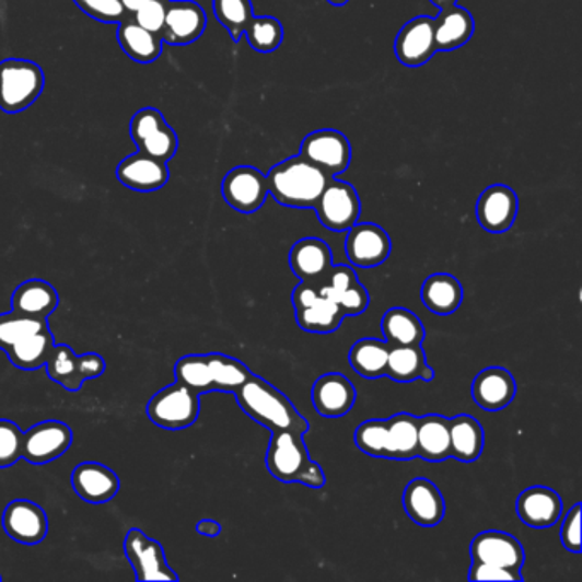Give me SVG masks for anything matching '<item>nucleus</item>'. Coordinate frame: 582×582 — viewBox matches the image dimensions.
<instances>
[{
  "label": "nucleus",
  "instance_id": "obj_30",
  "mask_svg": "<svg viewBox=\"0 0 582 582\" xmlns=\"http://www.w3.org/2000/svg\"><path fill=\"white\" fill-rule=\"evenodd\" d=\"M117 39L121 50L133 62L152 63L163 54V38L160 33H152L136 23L132 16L118 23Z\"/></svg>",
  "mask_w": 582,
  "mask_h": 582
},
{
  "label": "nucleus",
  "instance_id": "obj_13",
  "mask_svg": "<svg viewBox=\"0 0 582 582\" xmlns=\"http://www.w3.org/2000/svg\"><path fill=\"white\" fill-rule=\"evenodd\" d=\"M267 195V176L257 167H234L222 179V197L225 203L241 214H253L260 210Z\"/></svg>",
  "mask_w": 582,
  "mask_h": 582
},
{
  "label": "nucleus",
  "instance_id": "obj_7",
  "mask_svg": "<svg viewBox=\"0 0 582 582\" xmlns=\"http://www.w3.org/2000/svg\"><path fill=\"white\" fill-rule=\"evenodd\" d=\"M130 137L137 151L170 163L178 151V136L158 108L139 109L130 120Z\"/></svg>",
  "mask_w": 582,
  "mask_h": 582
},
{
  "label": "nucleus",
  "instance_id": "obj_21",
  "mask_svg": "<svg viewBox=\"0 0 582 582\" xmlns=\"http://www.w3.org/2000/svg\"><path fill=\"white\" fill-rule=\"evenodd\" d=\"M404 508L414 523L432 528L443 521L446 502L434 481L428 478L411 480L404 492Z\"/></svg>",
  "mask_w": 582,
  "mask_h": 582
},
{
  "label": "nucleus",
  "instance_id": "obj_20",
  "mask_svg": "<svg viewBox=\"0 0 582 582\" xmlns=\"http://www.w3.org/2000/svg\"><path fill=\"white\" fill-rule=\"evenodd\" d=\"M434 20L419 16L408 21L395 39L396 59L407 67L426 66L435 54Z\"/></svg>",
  "mask_w": 582,
  "mask_h": 582
},
{
  "label": "nucleus",
  "instance_id": "obj_19",
  "mask_svg": "<svg viewBox=\"0 0 582 582\" xmlns=\"http://www.w3.org/2000/svg\"><path fill=\"white\" fill-rule=\"evenodd\" d=\"M517 195L505 185H492L481 191L477 202V219L481 230L501 234L513 228L517 218Z\"/></svg>",
  "mask_w": 582,
  "mask_h": 582
},
{
  "label": "nucleus",
  "instance_id": "obj_38",
  "mask_svg": "<svg viewBox=\"0 0 582 582\" xmlns=\"http://www.w3.org/2000/svg\"><path fill=\"white\" fill-rule=\"evenodd\" d=\"M389 349V344L380 342L376 338H362L350 349V365L365 380H380L386 376Z\"/></svg>",
  "mask_w": 582,
  "mask_h": 582
},
{
  "label": "nucleus",
  "instance_id": "obj_16",
  "mask_svg": "<svg viewBox=\"0 0 582 582\" xmlns=\"http://www.w3.org/2000/svg\"><path fill=\"white\" fill-rule=\"evenodd\" d=\"M5 535L21 545H38L47 538L48 517L42 505L27 499L9 502L2 514Z\"/></svg>",
  "mask_w": 582,
  "mask_h": 582
},
{
  "label": "nucleus",
  "instance_id": "obj_49",
  "mask_svg": "<svg viewBox=\"0 0 582 582\" xmlns=\"http://www.w3.org/2000/svg\"><path fill=\"white\" fill-rule=\"evenodd\" d=\"M221 529V524L214 520H202L197 523V533L203 536H218Z\"/></svg>",
  "mask_w": 582,
  "mask_h": 582
},
{
  "label": "nucleus",
  "instance_id": "obj_17",
  "mask_svg": "<svg viewBox=\"0 0 582 582\" xmlns=\"http://www.w3.org/2000/svg\"><path fill=\"white\" fill-rule=\"evenodd\" d=\"M316 288L319 294L335 301L346 316L362 315L369 307L368 289L359 282L358 273L349 265H334L330 273Z\"/></svg>",
  "mask_w": 582,
  "mask_h": 582
},
{
  "label": "nucleus",
  "instance_id": "obj_43",
  "mask_svg": "<svg viewBox=\"0 0 582 582\" xmlns=\"http://www.w3.org/2000/svg\"><path fill=\"white\" fill-rule=\"evenodd\" d=\"M386 420H365L356 431V444L374 458H385Z\"/></svg>",
  "mask_w": 582,
  "mask_h": 582
},
{
  "label": "nucleus",
  "instance_id": "obj_11",
  "mask_svg": "<svg viewBox=\"0 0 582 582\" xmlns=\"http://www.w3.org/2000/svg\"><path fill=\"white\" fill-rule=\"evenodd\" d=\"M301 155L304 160L322 167L326 175H342L352 161V146L349 139L338 130H316L304 137L301 144Z\"/></svg>",
  "mask_w": 582,
  "mask_h": 582
},
{
  "label": "nucleus",
  "instance_id": "obj_6",
  "mask_svg": "<svg viewBox=\"0 0 582 582\" xmlns=\"http://www.w3.org/2000/svg\"><path fill=\"white\" fill-rule=\"evenodd\" d=\"M200 416V395L182 383H173L155 393L148 404V417L158 428L182 431Z\"/></svg>",
  "mask_w": 582,
  "mask_h": 582
},
{
  "label": "nucleus",
  "instance_id": "obj_28",
  "mask_svg": "<svg viewBox=\"0 0 582 582\" xmlns=\"http://www.w3.org/2000/svg\"><path fill=\"white\" fill-rule=\"evenodd\" d=\"M60 295L47 280L30 279L21 283L11 300V310L32 318H45L54 315L59 307Z\"/></svg>",
  "mask_w": 582,
  "mask_h": 582
},
{
  "label": "nucleus",
  "instance_id": "obj_9",
  "mask_svg": "<svg viewBox=\"0 0 582 582\" xmlns=\"http://www.w3.org/2000/svg\"><path fill=\"white\" fill-rule=\"evenodd\" d=\"M315 210L326 230L344 233L359 221L361 200L350 183L331 178L319 195Z\"/></svg>",
  "mask_w": 582,
  "mask_h": 582
},
{
  "label": "nucleus",
  "instance_id": "obj_4",
  "mask_svg": "<svg viewBox=\"0 0 582 582\" xmlns=\"http://www.w3.org/2000/svg\"><path fill=\"white\" fill-rule=\"evenodd\" d=\"M267 468L277 480L300 481L311 489L325 487L326 477L319 465L311 459L303 434L292 431L272 432L267 450Z\"/></svg>",
  "mask_w": 582,
  "mask_h": 582
},
{
  "label": "nucleus",
  "instance_id": "obj_50",
  "mask_svg": "<svg viewBox=\"0 0 582 582\" xmlns=\"http://www.w3.org/2000/svg\"><path fill=\"white\" fill-rule=\"evenodd\" d=\"M121 5H124L125 11H127V14H130V16H133L137 11H139L142 5L148 2V0H120Z\"/></svg>",
  "mask_w": 582,
  "mask_h": 582
},
{
  "label": "nucleus",
  "instance_id": "obj_22",
  "mask_svg": "<svg viewBox=\"0 0 582 582\" xmlns=\"http://www.w3.org/2000/svg\"><path fill=\"white\" fill-rule=\"evenodd\" d=\"M562 509V499L550 487H529L520 493L516 501L517 516L533 529L551 528L559 523Z\"/></svg>",
  "mask_w": 582,
  "mask_h": 582
},
{
  "label": "nucleus",
  "instance_id": "obj_5",
  "mask_svg": "<svg viewBox=\"0 0 582 582\" xmlns=\"http://www.w3.org/2000/svg\"><path fill=\"white\" fill-rule=\"evenodd\" d=\"M45 90V72L32 60L5 59L0 62V109L18 115L30 108Z\"/></svg>",
  "mask_w": 582,
  "mask_h": 582
},
{
  "label": "nucleus",
  "instance_id": "obj_33",
  "mask_svg": "<svg viewBox=\"0 0 582 582\" xmlns=\"http://www.w3.org/2000/svg\"><path fill=\"white\" fill-rule=\"evenodd\" d=\"M422 303L439 316L453 315L463 303V288L450 273H434L422 286Z\"/></svg>",
  "mask_w": 582,
  "mask_h": 582
},
{
  "label": "nucleus",
  "instance_id": "obj_31",
  "mask_svg": "<svg viewBox=\"0 0 582 582\" xmlns=\"http://www.w3.org/2000/svg\"><path fill=\"white\" fill-rule=\"evenodd\" d=\"M417 456L429 463L451 458L450 419L431 414L417 420Z\"/></svg>",
  "mask_w": 582,
  "mask_h": 582
},
{
  "label": "nucleus",
  "instance_id": "obj_25",
  "mask_svg": "<svg viewBox=\"0 0 582 582\" xmlns=\"http://www.w3.org/2000/svg\"><path fill=\"white\" fill-rule=\"evenodd\" d=\"M289 265L301 282L318 286L334 267L330 246L319 237H304L292 245Z\"/></svg>",
  "mask_w": 582,
  "mask_h": 582
},
{
  "label": "nucleus",
  "instance_id": "obj_26",
  "mask_svg": "<svg viewBox=\"0 0 582 582\" xmlns=\"http://www.w3.org/2000/svg\"><path fill=\"white\" fill-rule=\"evenodd\" d=\"M311 398L319 416L335 419L352 410L358 392L344 374L328 373L316 380Z\"/></svg>",
  "mask_w": 582,
  "mask_h": 582
},
{
  "label": "nucleus",
  "instance_id": "obj_23",
  "mask_svg": "<svg viewBox=\"0 0 582 582\" xmlns=\"http://www.w3.org/2000/svg\"><path fill=\"white\" fill-rule=\"evenodd\" d=\"M117 178L124 187L133 191L161 190L170 182V167L163 161L137 151L120 161L117 166Z\"/></svg>",
  "mask_w": 582,
  "mask_h": 582
},
{
  "label": "nucleus",
  "instance_id": "obj_36",
  "mask_svg": "<svg viewBox=\"0 0 582 582\" xmlns=\"http://www.w3.org/2000/svg\"><path fill=\"white\" fill-rule=\"evenodd\" d=\"M386 344L392 347L422 346L426 328L419 316L405 307H392L381 319Z\"/></svg>",
  "mask_w": 582,
  "mask_h": 582
},
{
  "label": "nucleus",
  "instance_id": "obj_3",
  "mask_svg": "<svg viewBox=\"0 0 582 582\" xmlns=\"http://www.w3.org/2000/svg\"><path fill=\"white\" fill-rule=\"evenodd\" d=\"M252 374L243 362L224 353L185 356L175 365L176 381L198 395L234 393Z\"/></svg>",
  "mask_w": 582,
  "mask_h": 582
},
{
  "label": "nucleus",
  "instance_id": "obj_12",
  "mask_svg": "<svg viewBox=\"0 0 582 582\" xmlns=\"http://www.w3.org/2000/svg\"><path fill=\"white\" fill-rule=\"evenodd\" d=\"M74 441L72 429L60 420H44L24 432L23 458L32 465H47L59 459Z\"/></svg>",
  "mask_w": 582,
  "mask_h": 582
},
{
  "label": "nucleus",
  "instance_id": "obj_51",
  "mask_svg": "<svg viewBox=\"0 0 582 582\" xmlns=\"http://www.w3.org/2000/svg\"><path fill=\"white\" fill-rule=\"evenodd\" d=\"M432 4L438 5L439 9H447L451 5L458 4V0H431Z\"/></svg>",
  "mask_w": 582,
  "mask_h": 582
},
{
  "label": "nucleus",
  "instance_id": "obj_48",
  "mask_svg": "<svg viewBox=\"0 0 582 582\" xmlns=\"http://www.w3.org/2000/svg\"><path fill=\"white\" fill-rule=\"evenodd\" d=\"M470 581H523L521 572L509 571L504 567L489 566V563L472 562Z\"/></svg>",
  "mask_w": 582,
  "mask_h": 582
},
{
  "label": "nucleus",
  "instance_id": "obj_18",
  "mask_svg": "<svg viewBox=\"0 0 582 582\" xmlns=\"http://www.w3.org/2000/svg\"><path fill=\"white\" fill-rule=\"evenodd\" d=\"M470 556L472 562L504 567L514 572H521L524 563V550L520 539L497 529H489L475 536L470 545Z\"/></svg>",
  "mask_w": 582,
  "mask_h": 582
},
{
  "label": "nucleus",
  "instance_id": "obj_39",
  "mask_svg": "<svg viewBox=\"0 0 582 582\" xmlns=\"http://www.w3.org/2000/svg\"><path fill=\"white\" fill-rule=\"evenodd\" d=\"M45 369H47L48 377L59 383L67 392H79L86 383L82 374L81 356H75L74 350L66 344H55Z\"/></svg>",
  "mask_w": 582,
  "mask_h": 582
},
{
  "label": "nucleus",
  "instance_id": "obj_34",
  "mask_svg": "<svg viewBox=\"0 0 582 582\" xmlns=\"http://www.w3.org/2000/svg\"><path fill=\"white\" fill-rule=\"evenodd\" d=\"M450 435L453 458L463 463H474L480 458L486 434L477 419L466 414L450 419Z\"/></svg>",
  "mask_w": 582,
  "mask_h": 582
},
{
  "label": "nucleus",
  "instance_id": "obj_52",
  "mask_svg": "<svg viewBox=\"0 0 582 582\" xmlns=\"http://www.w3.org/2000/svg\"><path fill=\"white\" fill-rule=\"evenodd\" d=\"M331 5H335V8H344V5L347 4V2H350V0H328Z\"/></svg>",
  "mask_w": 582,
  "mask_h": 582
},
{
  "label": "nucleus",
  "instance_id": "obj_53",
  "mask_svg": "<svg viewBox=\"0 0 582 582\" xmlns=\"http://www.w3.org/2000/svg\"><path fill=\"white\" fill-rule=\"evenodd\" d=\"M0 579H2V575H0Z\"/></svg>",
  "mask_w": 582,
  "mask_h": 582
},
{
  "label": "nucleus",
  "instance_id": "obj_35",
  "mask_svg": "<svg viewBox=\"0 0 582 582\" xmlns=\"http://www.w3.org/2000/svg\"><path fill=\"white\" fill-rule=\"evenodd\" d=\"M417 420L405 411L386 420V459L410 462L417 458Z\"/></svg>",
  "mask_w": 582,
  "mask_h": 582
},
{
  "label": "nucleus",
  "instance_id": "obj_42",
  "mask_svg": "<svg viewBox=\"0 0 582 582\" xmlns=\"http://www.w3.org/2000/svg\"><path fill=\"white\" fill-rule=\"evenodd\" d=\"M45 328H50L48 319L45 318H32V316L20 315L14 311L0 315V349L8 350L21 338L45 330Z\"/></svg>",
  "mask_w": 582,
  "mask_h": 582
},
{
  "label": "nucleus",
  "instance_id": "obj_27",
  "mask_svg": "<svg viewBox=\"0 0 582 582\" xmlns=\"http://www.w3.org/2000/svg\"><path fill=\"white\" fill-rule=\"evenodd\" d=\"M516 392L513 374L509 373L508 369L497 365L480 371L472 385L474 400L478 407L487 411H499L508 407L514 400Z\"/></svg>",
  "mask_w": 582,
  "mask_h": 582
},
{
  "label": "nucleus",
  "instance_id": "obj_2",
  "mask_svg": "<svg viewBox=\"0 0 582 582\" xmlns=\"http://www.w3.org/2000/svg\"><path fill=\"white\" fill-rule=\"evenodd\" d=\"M331 176L303 155H292L276 164L267 176L268 194L276 202L291 209H315L319 195Z\"/></svg>",
  "mask_w": 582,
  "mask_h": 582
},
{
  "label": "nucleus",
  "instance_id": "obj_10",
  "mask_svg": "<svg viewBox=\"0 0 582 582\" xmlns=\"http://www.w3.org/2000/svg\"><path fill=\"white\" fill-rule=\"evenodd\" d=\"M124 550L137 581H178L160 542L149 538L144 532L130 529L125 536Z\"/></svg>",
  "mask_w": 582,
  "mask_h": 582
},
{
  "label": "nucleus",
  "instance_id": "obj_37",
  "mask_svg": "<svg viewBox=\"0 0 582 582\" xmlns=\"http://www.w3.org/2000/svg\"><path fill=\"white\" fill-rule=\"evenodd\" d=\"M54 346V335L50 328H45V330L21 338L4 352L8 353L9 361L14 368L36 371V369L45 368Z\"/></svg>",
  "mask_w": 582,
  "mask_h": 582
},
{
  "label": "nucleus",
  "instance_id": "obj_32",
  "mask_svg": "<svg viewBox=\"0 0 582 582\" xmlns=\"http://www.w3.org/2000/svg\"><path fill=\"white\" fill-rule=\"evenodd\" d=\"M386 376L398 383L434 380V369L428 364L422 346L392 347L386 364Z\"/></svg>",
  "mask_w": 582,
  "mask_h": 582
},
{
  "label": "nucleus",
  "instance_id": "obj_8",
  "mask_svg": "<svg viewBox=\"0 0 582 582\" xmlns=\"http://www.w3.org/2000/svg\"><path fill=\"white\" fill-rule=\"evenodd\" d=\"M295 322L310 334H331L342 325L344 311L330 298L319 294L315 283L301 282L292 291Z\"/></svg>",
  "mask_w": 582,
  "mask_h": 582
},
{
  "label": "nucleus",
  "instance_id": "obj_47",
  "mask_svg": "<svg viewBox=\"0 0 582 582\" xmlns=\"http://www.w3.org/2000/svg\"><path fill=\"white\" fill-rule=\"evenodd\" d=\"M560 539L563 547L572 554L581 551V504H575L563 517Z\"/></svg>",
  "mask_w": 582,
  "mask_h": 582
},
{
  "label": "nucleus",
  "instance_id": "obj_29",
  "mask_svg": "<svg viewBox=\"0 0 582 582\" xmlns=\"http://www.w3.org/2000/svg\"><path fill=\"white\" fill-rule=\"evenodd\" d=\"M475 33V21L470 11L458 4L441 9L434 18L435 50L451 51L470 42Z\"/></svg>",
  "mask_w": 582,
  "mask_h": 582
},
{
  "label": "nucleus",
  "instance_id": "obj_40",
  "mask_svg": "<svg viewBox=\"0 0 582 582\" xmlns=\"http://www.w3.org/2000/svg\"><path fill=\"white\" fill-rule=\"evenodd\" d=\"M212 9L231 38L240 42L253 18L252 0H212Z\"/></svg>",
  "mask_w": 582,
  "mask_h": 582
},
{
  "label": "nucleus",
  "instance_id": "obj_1",
  "mask_svg": "<svg viewBox=\"0 0 582 582\" xmlns=\"http://www.w3.org/2000/svg\"><path fill=\"white\" fill-rule=\"evenodd\" d=\"M233 395L236 396L241 410L270 432L292 431L304 435L310 429V423L288 396L264 377L252 374L245 385L240 386Z\"/></svg>",
  "mask_w": 582,
  "mask_h": 582
},
{
  "label": "nucleus",
  "instance_id": "obj_41",
  "mask_svg": "<svg viewBox=\"0 0 582 582\" xmlns=\"http://www.w3.org/2000/svg\"><path fill=\"white\" fill-rule=\"evenodd\" d=\"M249 47L260 54L276 51L283 42V26L272 16L252 18L245 30Z\"/></svg>",
  "mask_w": 582,
  "mask_h": 582
},
{
  "label": "nucleus",
  "instance_id": "obj_24",
  "mask_svg": "<svg viewBox=\"0 0 582 582\" xmlns=\"http://www.w3.org/2000/svg\"><path fill=\"white\" fill-rule=\"evenodd\" d=\"M72 487L82 501L106 504L120 490V478L102 463L84 462L72 472Z\"/></svg>",
  "mask_w": 582,
  "mask_h": 582
},
{
  "label": "nucleus",
  "instance_id": "obj_46",
  "mask_svg": "<svg viewBox=\"0 0 582 582\" xmlns=\"http://www.w3.org/2000/svg\"><path fill=\"white\" fill-rule=\"evenodd\" d=\"M167 5H170V0H148L132 18L137 24L149 32L161 35L164 20H166Z\"/></svg>",
  "mask_w": 582,
  "mask_h": 582
},
{
  "label": "nucleus",
  "instance_id": "obj_45",
  "mask_svg": "<svg viewBox=\"0 0 582 582\" xmlns=\"http://www.w3.org/2000/svg\"><path fill=\"white\" fill-rule=\"evenodd\" d=\"M74 4L100 23L118 24L129 16L120 0H74Z\"/></svg>",
  "mask_w": 582,
  "mask_h": 582
},
{
  "label": "nucleus",
  "instance_id": "obj_44",
  "mask_svg": "<svg viewBox=\"0 0 582 582\" xmlns=\"http://www.w3.org/2000/svg\"><path fill=\"white\" fill-rule=\"evenodd\" d=\"M24 432L12 420L0 419V468L16 465L23 458Z\"/></svg>",
  "mask_w": 582,
  "mask_h": 582
},
{
  "label": "nucleus",
  "instance_id": "obj_14",
  "mask_svg": "<svg viewBox=\"0 0 582 582\" xmlns=\"http://www.w3.org/2000/svg\"><path fill=\"white\" fill-rule=\"evenodd\" d=\"M392 248L388 233L373 222H356L347 231L346 255L356 267L374 268L385 264Z\"/></svg>",
  "mask_w": 582,
  "mask_h": 582
},
{
  "label": "nucleus",
  "instance_id": "obj_15",
  "mask_svg": "<svg viewBox=\"0 0 582 582\" xmlns=\"http://www.w3.org/2000/svg\"><path fill=\"white\" fill-rule=\"evenodd\" d=\"M207 14L194 0H170L161 38L172 47H187L203 35Z\"/></svg>",
  "mask_w": 582,
  "mask_h": 582
}]
</instances>
